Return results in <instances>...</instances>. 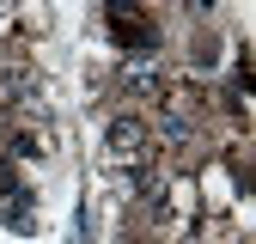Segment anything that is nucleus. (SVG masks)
<instances>
[{"label":"nucleus","instance_id":"nucleus-1","mask_svg":"<svg viewBox=\"0 0 256 244\" xmlns=\"http://www.w3.org/2000/svg\"><path fill=\"white\" fill-rule=\"evenodd\" d=\"M104 159H110L116 171H128V177H140V171L152 165V122L134 116V110H122V116L110 122V134H104Z\"/></svg>","mask_w":256,"mask_h":244},{"label":"nucleus","instance_id":"nucleus-2","mask_svg":"<svg viewBox=\"0 0 256 244\" xmlns=\"http://www.w3.org/2000/svg\"><path fill=\"white\" fill-rule=\"evenodd\" d=\"M104 24L122 49H158V24L140 0H104Z\"/></svg>","mask_w":256,"mask_h":244},{"label":"nucleus","instance_id":"nucleus-3","mask_svg":"<svg viewBox=\"0 0 256 244\" xmlns=\"http://www.w3.org/2000/svg\"><path fill=\"white\" fill-rule=\"evenodd\" d=\"M0 190H12V159L0 152Z\"/></svg>","mask_w":256,"mask_h":244}]
</instances>
